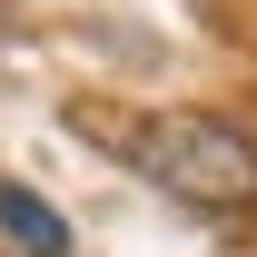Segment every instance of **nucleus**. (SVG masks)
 Listing matches in <instances>:
<instances>
[{"instance_id":"f257e3e1","label":"nucleus","mask_w":257,"mask_h":257,"mask_svg":"<svg viewBox=\"0 0 257 257\" xmlns=\"http://www.w3.org/2000/svg\"><path fill=\"white\" fill-rule=\"evenodd\" d=\"M128 149H139V168H149L168 198H188V208H257V139H237V128L208 119V109H168V119H149Z\"/></svg>"},{"instance_id":"f03ea898","label":"nucleus","mask_w":257,"mask_h":257,"mask_svg":"<svg viewBox=\"0 0 257 257\" xmlns=\"http://www.w3.org/2000/svg\"><path fill=\"white\" fill-rule=\"evenodd\" d=\"M0 237H10L20 257H69L60 208H40V188H20V178H0Z\"/></svg>"}]
</instances>
